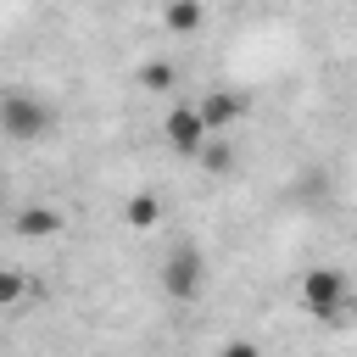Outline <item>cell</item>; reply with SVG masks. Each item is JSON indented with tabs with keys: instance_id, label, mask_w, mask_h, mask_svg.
Masks as SVG:
<instances>
[{
	"instance_id": "7c38bea8",
	"label": "cell",
	"mask_w": 357,
	"mask_h": 357,
	"mask_svg": "<svg viewBox=\"0 0 357 357\" xmlns=\"http://www.w3.org/2000/svg\"><path fill=\"white\" fill-rule=\"evenodd\" d=\"M346 318H357V290H351V301H346Z\"/></svg>"
},
{
	"instance_id": "7a4b0ae2",
	"label": "cell",
	"mask_w": 357,
	"mask_h": 357,
	"mask_svg": "<svg viewBox=\"0 0 357 357\" xmlns=\"http://www.w3.org/2000/svg\"><path fill=\"white\" fill-rule=\"evenodd\" d=\"M346 301H351V279L340 268H307L301 273V307L312 318H346Z\"/></svg>"
},
{
	"instance_id": "8fae6325",
	"label": "cell",
	"mask_w": 357,
	"mask_h": 357,
	"mask_svg": "<svg viewBox=\"0 0 357 357\" xmlns=\"http://www.w3.org/2000/svg\"><path fill=\"white\" fill-rule=\"evenodd\" d=\"M22 296H28V273H22V268H6V273H0V312H17Z\"/></svg>"
},
{
	"instance_id": "ba28073f",
	"label": "cell",
	"mask_w": 357,
	"mask_h": 357,
	"mask_svg": "<svg viewBox=\"0 0 357 357\" xmlns=\"http://www.w3.org/2000/svg\"><path fill=\"white\" fill-rule=\"evenodd\" d=\"M201 17H206L201 0H167V6H162V28H167V33H195Z\"/></svg>"
},
{
	"instance_id": "52a82bcc",
	"label": "cell",
	"mask_w": 357,
	"mask_h": 357,
	"mask_svg": "<svg viewBox=\"0 0 357 357\" xmlns=\"http://www.w3.org/2000/svg\"><path fill=\"white\" fill-rule=\"evenodd\" d=\"M123 223H128V229H139V234H145V229H156V223H162V201H156L151 190L128 195V201H123Z\"/></svg>"
},
{
	"instance_id": "3957f363",
	"label": "cell",
	"mask_w": 357,
	"mask_h": 357,
	"mask_svg": "<svg viewBox=\"0 0 357 357\" xmlns=\"http://www.w3.org/2000/svg\"><path fill=\"white\" fill-rule=\"evenodd\" d=\"M201 284H206V262H201V251H195V245H173V251L162 257V290H167L173 301H195Z\"/></svg>"
},
{
	"instance_id": "9c48e42d",
	"label": "cell",
	"mask_w": 357,
	"mask_h": 357,
	"mask_svg": "<svg viewBox=\"0 0 357 357\" xmlns=\"http://www.w3.org/2000/svg\"><path fill=\"white\" fill-rule=\"evenodd\" d=\"M134 84H139V89H151V95H162V89H173V84H178V67H167V61H145V67L134 73Z\"/></svg>"
},
{
	"instance_id": "30bf717a",
	"label": "cell",
	"mask_w": 357,
	"mask_h": 357,
	"mask_svg": "<svg viewBox=\"0 0 357 357\" xmlns=\"http://www.w3.org/2000/svg\"><path fill=\"white\" fill-rule=\"evenodd\" d=\"M195 162H201L206 173H229V167H234V151H229V139H223V134H212V139L201 145V156H195Z\"/></svg>"
},
{
	"instance_id": "277c9868",
	"label": "cell",
	"mask_w": 357,
	"mask_h": 357,
	"mask_svg": "<svg viewBox=\"0 0 357 357\" xmlns=\"http://www.w3.org/2000/svg\"><path fill=\"white\" fill-rule=\"evenodd\" d=\"M162 139H167L173 156H201V145L212 139V128H206L201 106H173V112L162 117Z\"/></svg>"
},
{
	"instance_id": "5b68a950",
	"label": "cell",
	"mask_w": 357,
	"mask_h": 357,
	"mask_svg": "<svg viewBox=\"0 0 357 357\" xmlns=\"http://www.w3.org/2000/svg\"><path fill=\"white\" fill-rule=\"evenodd\" d=\"M195 106H201V117H206V128H212V134H229V128L240 123V112H245V100H240L234 89H206Z\"/></svg>"
},
{
	"instance_id": "6da1fadb",
	"label": "cell",
	"mask_w": 357,
	"mask_h": 357,
	"mask_svg": "<svg viewBox=\"0 0 357 357\" xmlns=\"http://www.w3.org/2000/svg\"><path fill=\"white\" fill-rule=\"evenodd\" d=\"M0 128H6L11 145H33V139H45V134L56 128V112H50L39 95H28V89H6V100H0Z\"/></svg>"
},
{
	"instance_id": "8992f818",
	"label": "cell",
	"mask_w": 357,
	"mask_h": 357,
	"mask_svg": "<svg viewBox=\"0 0 357 357\" xmlns=\"http://www.w3.org/2000/svg\"><path fill=\"white\" fill-rule=\"evenodd\" d=\"M61 206H45V201H33V206H22L17 218H11V229L22 234V240H50V234H61Z\"/></svg>"
}]
</instances>
